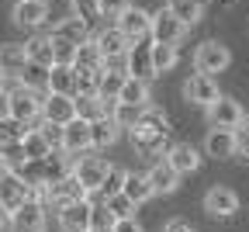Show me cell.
Masks as SVG:
<instances>
[{"instance_id": "cell-44", "label": "cell", "mask_w": 249, "mask_h": 232, "mask_svg": "<svg viewBox=\"0 0 249 232\" xmlns=\"http://www.w3.org/2000/svg\"><path fill=\"white\" fill-rule=\"evenodd\" d=\"M114 232H142V225L135 222V215L132 218H118L114 222Z\"/></svg>"}, {"instance_id": "cell-30", "label": "cell", "mask_w": 249, "mask_h": 232, "mask_svg": "<svg viewBox=\"0 0 249 232\" xmlns=\"http://www.w3.org/2000/svg\"><path fill=\"white\" fill-rule=\"evenodd\" d=\"M49 73H52V66H42V62H31L28 59V66H24V73L18 77L24 87H31V90H45L49 94Z\"/></svg>"}, {"instance_id": "cell-43", "label": "cell", "mask_w": 249, "mask_h": 232, "mask_svg": "<svg viewBox=\"0 0 249 232\" xmlns=\"http://www.w3.org/2000/svg\"><path fill=\"white\" fill-rule=\"evenodd\" d=\"M0 118H14V104H11V90H0Z\"/></svg>"}, {"instance_id": "cell-20", "label": "cell", "mask_w": 249, "mask_h": 232, "mask_svg": "<svg viewBox=\"0 0 249 232\" xmlns=\"http://www.w3.org/2000/svg\"><path fill=\"white\" fill-rule=\"evenodd\" d=\"M93 42L101 45V52H104V59H114V56H128V49H132V39L124 35V31L114 24V28H101L97 35H93Z\"/></svg>"}, {"instance_id": "cell-39", "label": "cell", "mask_w": 249, "mask_h": 232, "mask_svg": "<svg viewBox=\"0 0 249 232\" xmlns=\"http://www.w3.org/2000/svg\"><path fill=\"white\" fill-rule=\"evenodd\" d=\"M124 180H128V170H124V167H111V170H107V180H104V187H101V194H104V197L121 194V191H124Z\"/></svg>"}, {"instance_id": "cell-42", "label": "cell", "mask_w": 249, "mask_h": 232, "mask_svg": "<svg viewBox=\"0 0 249 232\" xmlns=\"http://www.w3.org/2000/svg\"><path fill=\"white\" fill-rule=\"evenodd\" d=\"M235 142H239V156L249 159V121H242V125L235 128Z\"/></svg>"}, {"instance_id": "cell-21", "label": "cell", "mask_w": 249, "mask_h": 232, "mask_svg": "<svg viewBox=\"0 0 249 232\" xmlns=\"http://www.w3.org/2000/svg\"><path fill=\"white\" fill-rule=\"evenodd\" d=\"M24 66H28V49L24 45H0V73H4L7 80H18L24 73Z\"/></svg>"}, {"instance_id": "cell-38", "label": "cell", "mask_w": 249, "mask_h": 232, "mask_svg": "<svg viewBox=\"0 0 249 232\" xmlns=\"http://www.w3.org/2000/svg\"><path fill=\"white\" fill-rule=\"evenodd\" d=\"M104 205L114 212V218H132V215H135V208H139L128 194H111V197H104Z\"/></svg>"}, {"instance_id": "cell-45", "label": "cell", "mask_w": 249, "mask_h": 232, "mask_svg": "<svg viewBox=\"0 0 249 232\" xmlns=\"http://www.w3.org/2000/svg\"><path fill=\"white\" fill-rule=\"evenodd\" d=\"M163 232H194V229H191V222H183V218H170Z\"/></svg>"}, {"instance_id": "cell-18", "label": "cell", "mask_w": 249, "mask_h": 232, "mask_svg": "<svg viewBox=\"0 0 249 232\" xmlns=\"http://www.w3.org/2000/svg\"><path fill=\"white\" fill-rule=\"evenodd\" d=\"M166 163L183 177V174H194V170L201 167V153H197L191 142H173V146L166 149Z\"/></svg>"}, {"instance_id": "cell-11", "label": "cell", "mask_w": 249, "mask_h": 232, "mask_svg": "<svg viewBox=\"0 0 249 232\" xmlns=\"http://www.w3.org/2000/svg\"><path fill=\"white\" fill-rule=\"evenodd\" d=\"M204 212L214 215V218H232L239 212V194L232 187H222V184H214L208 194H204Z\"/></svg>"}, {"instance_id": "cell-27", "label": "cell", "mask_w": 249, "mask_h": 232, "mask_svg": "<svg viewBox=\"0 0 249 232\" xmlns=\"http://www.w3.org/2000/svg\"><path fill=\"white\" fill-rule=\"evenodd\" d=\"M28 128L31 125H24L18 118H0V146H4V149H18L24 142V135H28Z\"/></svg>"}, {"instance_id": "cell-26", "label": "cell", "mask_w": 249, "mask_h": 232, "mask_svg": "<svg viewBox=\"0 0 249 232\" xmlns=\"http://www.w3.org/2000/svg\"><path fill=\"white\" fill-rule=\"evenodd\" d=\"M28 59L31 62H42V66H55V49H52V35H35L24 42Z\"/></svg>"}, {"instance_id": "cell-15", "label": "cell", "mask_w": 249, "mask_h": 232, "mask_svg": "<svg viewBox=\"0 0 249 232\" xmlns=\"http://www.w3.org/2000/svg\"><path fill=\"white\" fill-rule=\"evenodd\" d=\"M204 153L214 159H232L239 156V142H235V128H211L204 139Z\"/></svg>"}, {"instance_id": "cell-5", "label": "cell", "mask_w": 249, "mask_h": 232, "mask_svg": "<svg viewBox=\"0 0 249 232\" xmlns=\"http://www.w3.org/2000/svg\"><path fill=\"white\" fill-rule=\"evenodd\" d=\"M62 149L73 156H83L87 149H93V121L76 115L70 125H62Z\"/></svg>"}, {"instance_id": "cell-49", "label": "cell", "mask_w": 249, "mask_h": 232, "mask_svg": "<svg viewBox=\"0 0 249 232\" xmlns=\"http://www.w3.org/2000/svg\"><path fill=\"white\" fill-rule=\"evenodd\" d=\"M0 232H4V229H0Z\"/></svg>"}, {"instance_id": "cell-16", "label": "cell", "mask_w": 249, "mask_h": 232, "mask_svg": "<svg viewBox=\"0 0 249 232\" xmlns=\"http://www.w3.org/2000/svg\"><path fill=\"white\" fill-rule=\"evenodd\" d=\"M118 28H121L132 42L149 39V35H152V14H149V11H142V7H128V11L118 18Z\"/></svg>"}, {"instance_id": "cell-2", "label": "cell", "mask_w": 249, "mask_h": 232, "mask_svg": "<svg viewBox=\"0 0 249 232\" xmlns=\"http://www.w3.org/2000/svg\"><path fill=\"white\" fill-rule=\"evenodd\" d=\"M232 66V52H229V45H222V42H201L197 45V52H194V70L197 73H222V70H229Z\"/></svg>"}, {"instance_id": "cell-41", "label": "cell", "mask_w": 249, "mask_h": 232, "mask_svg": "<svg viewBox=\"0 0 249 232\" xmlns=\"http://www.w3.org/2000/svg\"><path fill=\"white\" fill-rule=\"evenodd\" d=\"M132 7V0H101V11H104V18H121L124 11H128Z\"/></svg>"}, {"instance_id": "cell-9", "label": "cell", "mask_w": 249, "mask_h": 232, "mask_svg": "<svg viewBox=\"0 0 249 232\" xmlns=\"http://www.w3.org/2000/svg\"><path fill=\"white\" fill-rule=\"evenodd\" d=\"M45 201L42 197H28V201L11 215V225H14V232H42L45 229Z\"/></svg>"}, {"instance_id": "cell-10", "label": "cell", "mask_w": 249, "mask_h": 232, "mask_svg": "<svg viewBox=\"0 0 249 232\" xmlns=\"http://www.w3.org/2000/svg\"><path fill=\"white\" fill-rule=\"evenodd\" d=\"M183 35H187V24H183L170 7H163V11L152 14V39H156V42L177 45V42H183Z\"/></svg>"}, {"instance_id": "cell-48", "label": "cell", "mask_w": 249, "mask_h": 232, "mask_svg": "<svg viewBox=\"0 0 249 232\" xmlns=\"http://www.w3.org/2000/svg\"><path fill=\"white\" fill-rule=\"evenodd\" d=\"M4 80H7V77H4V73H0V90H4Z\"/></svg>"}, {"instance_id": "cell-34", "label": "cell", "mask_w": 249, "mask_h": 232, "mask_svg": "<svg viewBox=\"0 0 249 232\" xmlns=\"http://www.w3.org/2000/svg\"><path fill=\"white\" fill-rule=\"evenodd\" d=\"M142 111H145L142 104H128V101H118V104H114V111H111V118H114V121H118V125H121L124 132H128V128H135V121L142 118Z\"/></svg>"}, {"instance_id": "cell-19", "label": "cell", "mask_w": 249, "mask_h": 232, "mask_svg": "<svg viewBox=\"0 0 249 232\" xmlns=\"http://www.w3.org/2000/svg\"><path fill=\"white\" fill-rule=\"evenodd\" d=\"M11 18H14V24H21V28H38V24H45V18H49V0H18Z\"/></svg>"}, {"instance_id": "cell-36", "label": "cell", "mask_w": 249, "mask_h": 232, "mask_svg": "<svg viewBox=\"0 0 249 232\" xmlns=\"http://www.w3.org/2000/svg\"><path fill=\"white\" fill-rule=\"evenodd\" d=\"M128 80V73H114V70H104V80H101V97L104 101H118L121 97V87Z\"/></svg>"}, {"instance_id": "cell-24", "label": "cell", "mask_w": 249, "mask_h": 232, "mask_svg": "<svg viewBox=\"0 0 249 232\" xmlns=\"http://www.w3.org/2000/svg\"><path fill=\"white\" fill-rule=\"evenodd\" d=\"M118 135H121V125H118L111 115H104V118L93 121V149H107V146H114Z\"/></svg>"}, {"instance_id": "cell-32", "label": "cell", "mask_w": 249, "mask_h": 232, "mask_svg": "<svg viewBox=\"0 0 249 232\" xmlns=\"http://www.w3.org/2000/svg\"><path fill=\"white\" fill-rule=\"evenodd\" d=\"M118 101H128V104H142L149 108V80H139V77H128L121 87V97Z\"/></svg>"}, {"instance_id": "cell-23", "label": "cell", "mask_w": 249, "mask_h": 232, "mask_svg": "<svg viewBox=\"0 0 249 232\" xmlns=\"http://www.w3.org/2000/svg\"><path fill=\"white\" fill-rule=\"evenodd\" d=\"M52 149H55V146L49 142V135H45L42 128H28L24 142L18 146V153H21V156H28V159H45Z\"/></svg>"}, {"instance_id": "cell-25", "label": "cell", "mask_w": 249, "mask_h": 232, "mask_svg": "<svg viewBox=\"0 0 249 232\" xmlns=\"http://www.w3.org/2000/svg\"><path fill=\"white\" fill-rule=\"evenodd\" d=\"M52 31H59L62 39H70V42H76V45H83V42H90V24L80 18V14H73V18H62Z\"/></svg>"}, {"instance_id": "cell-6", "label": "cell", "mask_w": 249, "mask_h": 232, "mask_svg": "<svg viewBox=\"0 0 249 232\" xmlns=\"http://www.w3.org/2000/svg\"><path fill=\"white\" fill-rule=\"evenodd\" d=\"M128 77H139V80L160 77L156 73V56H152V35L132 42V49H128Z\"/></svg>"}, {"instance_id": "cell-40", "label": "cell", "mask_w": 249, "mask_h": 232, "mask_svg": "<svg viewBox=\"0 0 249 232\" xmlns=\"http://www.w3.org/2000/svg\"><path fill=\"white\" fill-rule=\"evenodd\" d=\"M80 73V94H101V80H104V70H76ZM76 94V97H80Z\"/></svg>"}, {"instance_id": "cell-1", "label": "cell", "mask_w": 249, "mask_h": 232, "mask_svg": "<svg viewBox=\"0 0 249 232\" xmlns=\"http://www.w3.org/2000/svg\"><path fill=\"white\" fill-rule=\"evenodd\" d=\"M128 135H132V146L142 153V156H156V153H163L170 149V121L166 115H160L152 104L142 111V118L135 121V128H128Z\"/></svg>"}, {"instance_id": "cell-12", "label": "cell", "mask_w": 249, "mask_h": 232, "mask_svg": "<svg viewBox=\"0 0 249 232\" xmlns=\"http://www.w3.org/2000/svg\"><path fill=\"white\" fill-rule=\"evenodd\" d=\"M73 118H76V97H70V94H45L42 121H52V125H70Z\"/></svg>"}, {"instance_id": "cell-31", "label": "cell", "mask_w": 249, "mask_h": 232, "mask_svg": "<svg viewBox=\"0 0 249 232\" xmlns=\"http://www.w3.org/2000/svg\"><path fill=\"white\" fill-rule=\"evenodd\" d=\"M76 70H104V52H101V45L97 42H83L80 45V52H76Z\"/></svg>"}, {"instance_id": "cell-7", "label": "cell", "mask_w": 249, "mask_h": 232, "mask_svg": "<svg viewBox=\"0 0 249 232\" xmlns=\"http://www.w3.org/2000/svg\"><path fill=\"white\" fill-rule=\"evenodd\" d=\"M107 170H111V163H104L101 156H83V159H76V167H73L76 180H80L90 194H101V187H104V180H107Z\"/></svg>"}, {"instance_id": "cell-33", "label": "cell", "mask_w": 249, "mask_h": 232, "mask_svg": "<svg viewBox=\"0 0 249 232\" xmlns=\"http://www.w3.org/2000/svg\"><path fill=\"white\" fill-rule=\"evenodd\" d=\"M152 56H156V73H170L173 66H177V59H180L177 45H170V42H156V39H152Z\"/></svg>"}, {"instance_id": "cell-17", "label": "cell", "mask_w": 249, "mask_h": 232, "mask_svg": "<svg viewBox=\"0 0 249 232\" xmlns=\"http://www.w3.org/2000/svg\"><path fill=\"white\" fill-rule=\"evenodd\" d=\"M49 94H70V97H76L80 94V73H76V66L55 62L52 73H49Z\"/></svg>"}, {"instance_id": "cell-37", "label": "cell", "mask_w": 249, "mask_h": 232, "mask_svg": "<svg viewBox=\"0 0 249 232\" xmlns=\"http://www.w3.org/2000/svg\"><path fill=\"white\" fill-rule=\"evenodd\" d=\"M52 49H55V62H76V52H80V45L76 42H70V39H62L59 31H52Z\"/></svg>"}, {"instance_id": "cell-3", "label": "cell", "mask_w": 249, "mask_h": 232, "mask_svg": "<svg viewBox=\"0 0 249 232\" xmlns=\"http://www.w3.org/2000/svg\"><path fill=\"white\" fill-rule=\"evenodd\" d=\"M11 104H14V118L18 121H24V125L42 121V104H45L42 90H31V87L21 83L18 90H11Z\"/></svg>"}, {"instance_id": "cell-46", "label": "cell", "mask_w": 249, "mask_h": 232, "mask_svg": "<svg viewBox=\"0 0 249 232\" xmlns=\"http://www.w3.org/2000/svg\"><path fill=\"white\" fill-rule=\"evenodd\" d=\"M7 222H11V212H7V208H4V201H0V229H4V225H7Z\"/></svg>"}, {"instance_id": "cell-29", "label": "cell", "mask_w": 249, "mask_h": 232, "mask_svg": "<svg viewBox=\"0 0 249 232\" xmlns=\"http://www.w3.org/2000/svg\"><path fill=\"white\" fill-rule=\"evenodd\" d=\"M187 28H191V24H197L201 18H204V0H170V4H166Z\"/></svg>"}, {"instance_id": "cell-47", "label": "cell", "mask_w": 249, "mask_h": 232, "mask_svg": "<svg viewBox=\"0 0 249 232\" xmlns=\"http://www.w3.org/2000/svg\"><path fill=\"white\" fill-rule=\"evenodd\" d=\"M90 232H114V225H93Z\"/></svg>"}, {"instance_id": "cell-50", "label": "cell", "mask_w": 249, "mask_h": 232, "mask_svg": "<svg viewBox=\"0 0 249 232\" xmlns=\"http://www.w3.org/2000/svg\"><path fill=\"white\" fill-rule=\"evenodd\" d=\"M42 232H45V229H42Z\"/></svg>"}, {"instance_id": "cell-35", "label": "cell", "mask_w": 249, "mask_h": 232, "mask_svg": "<svg viewBox=\"0 0 249 232\" xmlns=\"http://www.w3.org/2000/svg\"><path fill=\"white\" fill-rule=\"evenodd\" d=\"M73 4V14H80L90 28H97L104 21V11H101V0H70Z\"/></svg>"}, {"instance_id": "cell-22", "label": "cell", "mask_w": 249, "mask_h": 232, "mask_svg": "<svg viewBox=\"0 0 249 232\" xmlns=\"http://www.w3.org/2000/svg\"><path fill=\"white\" fill-rule=\"evenodd\" d=\"M149 180H152L156 194H173L180 187V174L170 167L166 159H160V163H152V167H149Z\"/></svg>"}, {"instance_id": "cell-28", "label": "cell", "mask_w": 249, "mask_h": 232, "mask_svg": "<svg viewBox=\"0 0 249 232\" xmlns=\"http://www.w3.org/2000/svg\"><path fill=\"white\" fill-rule=\"evenodd\" d=\"M121 194H128L135 205H145L149 197L156 194L152 191V180H149V174H128V180H124V191Z\"/></svg>"}, {"instance_id": "cell-4", "label": "cell", "mask_w": 249, "mask_h": 232, "mask_svg": "<svg viewBox=\"0 0 249 232\" xmlns=\"http://www.w3.org/2000/svg\"><path fill=\"white\" fill-rule=\"evenodd\" d=\"M31 194H35V191H31V184H24V180H21V174H18V170H11V167H7L4 174H0V201H4V208H7L11 215L28 201Z\"/></svg>"}, {"instance_id": "cell-13", "label": "cell", "mask_w": 249, "mask_h": 232, "mask_svg": "<svg viewBox=\"0 0 249 232\" xmlns=\"http://www.w3.org/2000/svg\"><path fill=\"white\" fill-rule=\"evenodd\" d=\"M59 222H62L66 232H90V225H93V201L90 197H80V201L66 205L59 212Z\"/></svg>"}, {"instance_id": "cell-14", "label": "cell", "mask_w": 249, "mask_h": 232, "mask_svg": "<svg viewBox=\"0 0 249 232\" xmlns=\"http://www.w3.org/2000/svg\"><path fill=\"white\" fill-rule=\"evenodd\" d=\"M204 111H208L211 128H239V125L246 121L242 108H239L235 101H229V97H218V101H214L211 108H204Z\"/></svg>"}, {"instance_id": "cell-8", "label": "cell", "mask_w": 249, "mask_h": 232, "mask_svg": "<svg viewBox=\"0 0 249 232\" xmlns=\"http://www.w3.org/2000/svg\"><path fill=\"white\" fill-rule=\"evenodd\" d=\"M183 97L191 104H197V108H211L222 94H218V83H214L211 73H194V77H187V83H183Z\"/></svg>"}]
</instances>
